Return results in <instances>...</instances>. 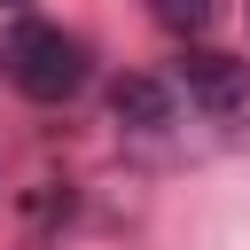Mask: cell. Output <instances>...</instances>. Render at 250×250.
I'll return each instance as SVG.
<instances>
[{
    "instance_id": "5",
    "label": "cell",
    "mask_w": 250,
    "mask_h": 250,
    "mask_svg": "<svg viewBox=\"0 0 250 250\" xmlns=\"http://www.w3.org/2000/svg\"><path fill=\"white\" fill-rule=\"evenodd\" d=\"M8 8H16V0H8Z\"/></svg>"
},
{
    "instance_id": "1",
    "label": "cell",
    "mask_w": 250,
    "mask_h": 250,
    "mask_svg": "<svg viewBox=\"0 0 250 250\" xmlns=\"http://www.w3.org/2000/svg\"><path fill=\"white\" fill-rule=\"evenodd\" d=\"M8 78H16V94H31V102H70V94L86 86V47H78L62 23H16V39H8Z\"/></svg>"
},
{
    "instance_id": "2",
    "label": "cell",
    "mask_w": 250,
    "mask_h": 250,
    "mask_svg": "<svg viewBox=\"0 0 250 250\" xmlns=\"http://www.w3.org/2000/svg\"><path fill=\"white\" fill-rule=\"evenodd\" d=\"M180 86H188L203 109H234V102L250 94V62L211 55V47H188V55H180Z\"/></svg>"
},
{
    "instance_id": "4",
    "label": "cell",
    "mask_w": 250,
    "mask_h": 250,
    "mask_svg": "<svg viewBox=\"0 0 250 250\" xmlns=\"http://www.w3.org/2000/svg\"><path fill=\"white\" fill-rule=\"evenodd\" d=\"M148 16H156L172 39H195V31L219 23V0H148Z\"/></svg>"
},
{
    "instance_id": "3",
    "label": "cell",
    "mask_w": 250,
    "mask_h": 250,
    "mask_svg": "<svg viewBox=\"0 0 250 250\" xmlns=\"http://www.w3.org/2000/svg\"><path fill=\"white\" fill-rule=\"evenodd\" d=\"M109 117H117V125H133V133H156V125H172V86L133 70V78H117V86H109Z\"/></svg>"
}]
</instances>
